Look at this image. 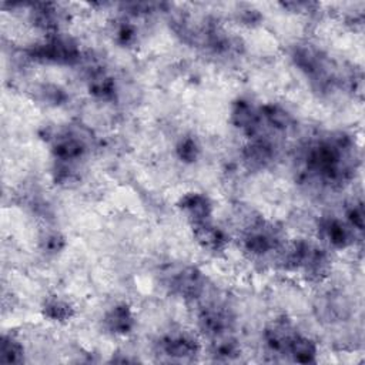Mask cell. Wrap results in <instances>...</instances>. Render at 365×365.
<instances>
[{
  "label": "cell",
  "instance_id": "6da1fadb",
  "mask_svg": "<svg viewBox=\"0 0 365 365\" xmlns=\"http://www.w3.org/2000/svg\"><path fill=\"white\" fill-rule=\"evenodd\" d=\"M305 165L325 182L345 181L352 170L348 140L339 135L315 143L307 151Z\"/></svg>",
  "mask_w": 365,
  "mask_h": 365
},
{
  "label": "cell",
  "instance_id": "7a4b0ae2",
  "mask_svg": "<svg viewBox=\"0 0 365 365\" xmlns=\"http://www.w3.org/2000/svg\"><path fill=\"white\" fill-rule=\"evenodd\" d=\"M29 54L36 60L56 64H74L80 58V50L76 41L60 33L48 34L43 43L34 44Z\"/></svg>",
  "mask_w": 365,
  "mask_h": 365
},
{
  "label": "cell",
  "instance_id": "3957f363",
  "mask_svg": "<svg viewBox=\"0 0 365 365\" xmlns=\"http://www.w3.org/2000/svg\"><path fill=\"white\" fill-rule=\"evenodd\" d=\"M244 247L254 255H264L279 247V237L274 227L264 221L255 222L244 237Z\"/></svg>",
  "mask_w": 365,
  "mask_h": 365
},
{
  "label": "cell",
  "instance_id": "277c9868",
  "mask_svg": "<svg viewBox=\"0 0 365 365\" xmlns=\"http://www.w3.org/2000/svg\"><path fill=\"white\" fill-rule=\"evenodd\" d=\"M180 211L190 221L191 227L210 222L212 215V204L210 198L201 192H187L178 201Z\"/></svg>",
  "mask_w": 365,
  "mask_h": 365
},
{
  "label": "cell",
  "instance_id": "5b68a950",
  "mask_svg": "<svg viewBox=\"0 0 365 365\" xmlns=\"http://www.w3.org/2000/svg\"><path fill=\"white\" fill-rule=\"evenodd\" d=\"M86 151L84 138L76 133L64 131L53 137L51 153L57 163L74 164Z\"/></svg>",
  "mask_w": 365,
  "mask_h": 365
},
{
  "label": "cell",
  "instance_id": "8992f818",
  "mask_svg": "<svg viewBox=\"0 0 365 365\" xmlns=\"http://www.w3.org/2000/svg\"><path fill=\"white\" fill-rule=\"evenodd\" d=\"M321 237L334 248H346L354 242L355 231L348 224L338 218H324L319 224Z\"/></svg>",
  "mask_w": 365,
  "mask_h": 365
},
{
  "label": "cell",
  "instance_id": "52a82bcc",
  "mask_svg": "<svg viewBox=\"0 0 365 365\" xmlns=\"http://www.w3.org/2000/svg\"><path fill=\"white\" fill-rule=\"evenodd\" d=\"M171 288L184 298H198L204 291V277L195 267H185L171 277Z\"/></svg>",
  "mask_w": 365,
  "mask_h": 365
},
{
  "label": "cell",
  "instance_id": "ba28073f",
  "mask_svg": "<svg viewBox=\"0 0 365 365\" xmlns=\"http://www.w3.org/2000/svg\"><path fill=\"white\" fill-rule=\"evenodd\" d=\"M103 324L106 329L114 335H127L133 331L135 321L131 308L125 304H118L106 312Z\"/></svg>",
  "mask_w": 365,
  "mask_h": 365
},
{
  "label": "cell",
  "instance_id": "9c48e42d",
  "mask_svg": "<svg viewBox=\"0 0 365 365\" xmlns=\"http://www.w3.org/2000/svg\"><path fill=\"white\" fill-rule=\"evenodd\" d=\"M192 234L195 241L207 251H224L225 247L228 245L227 234L221 228L215 227L212 221L194 225Z\"/></svg>",
  "mask_w": 365,
  "mask_h": 365
},
{
  "label": "cell",
  "instance_id": "30bf717a",
  "mask_svg": "<svg viewBox=\"0 0 365 365\" xmlns=\"http://www.w3.org/2000/svg\"><path fill=\"white\" fill-rule=\"evenodd\" d=\"M231 123L241 131L254 135L261 124L258 111L245 100H238L231 107Z\"/></svg>",
  "mask_w": 365,
  "mask_h": 365
},
{
  "label": "cell",
  "instance_id": "8fae6325",
  "mask_svg": "<svg viewBox=\"0 0 365 365\" xmlns=\"http://www.w3.org/2000/svg\"><path fill=\"white\" fill-rule=\"evenodd\" d=\"M163 351L171 358L187 359L192 358L198 354V344L194 338L188 335H171L163 339L161 342Z\"/></svg>",
  "mask_w": 365,
  "mask_h": 365
},
{
  "label": "cell",
  "instance_id": "7c38bea8",
  "mask_svg": "<svg viewBox=\"0 0 365 365\" xmlns=\"http://www.w3.org/2000/svg\"><path fill=\"white\" fill-rule=\"evenodd\" d=\"M230 321L228 314L221 308H207L200 315V327L210 336L228 332Z\"/></svg>",
  "mask_w": 365,
  "mask_h": 365
},
{
  "label": "cell",
  "instance_id": "4fadbf2b",
  "mask_svg": "<svg viewBox=\"0 0 365 365\" xmlns=\"http://www.w3.org/2000/svg\"><path fill=\"white\" fill-rule=\"evenodd\" d=\"M295 334L297 332H294L285 321H275L265 329L264 338L272 351L287 352V348Z\"/></svg>",
  "mask_w": 365,
  "mask_h": 365
},
{
  "label": "cell",
  "instance_id": "5bb4252c",
  "mask_svg": "<svg viewBox=\"0 0 365 365\" xmlns=\"http://www.w3.org/2000/svg\"><path fill=\"white\" fill-rule=\"evenodd\" d=\"M287 352H288V355H291V358L295 362L311 364V362H315L318 349L312 339H309L304 335L295 334L287 348Z\"/></svg>",
  "mask_w": 365,
  "mask_h": 365
},
{
  "label": "cell",
  "instance_id": "9a60e30c",
  "mask_svg": "<svg viewBox=\"0 0 365 365\" xmlns=\"http://www.w3.org/2000/svg\"><path fill=\"white\" fill-rule=\"evenodd\" d=\"M244 157H245V161L251 167L261 168L271 163V160L274 158V151H272V147L267 141L255 140L245 147Z\"/></svg>",
  "mask_w": 365,
  "mask_h": 365
},
{
  "label": "cell",
  "instance_id": "2e32d148",
  "mask_svg": "<svg viewBox=\"0 0 365 365\" xmlns=\"http://www.w3.org/2000/svg\"><path fill=\"white\" fill-rule=\"evenodd\" d=\"M211 352L220 359H232L240 355V345L228 331L211 336Z\"/></svg>",
  "mask_w": 365,
  "mask_h": 365
},
{
  "label": "cell",
  "instance_id": "e0dca14e",
  "mask_svg": "<svg viewBox=\"0 0 365 365\" xmlns=\"http://www.w3.org/2000/svg\"><path fill=\"white\" fill-rule=\"evenodd\" d=\"M88 90L90 93L97 97V98H103V100H108L114 96L115 93V83L114 80L107 76L104 71L98 70V71H94L91 76H90V80H88Z\"/></svg>",
  "mask_w": 365,
  "mask_h": 365
},
{
  "label": "cell",
  "instance_id": "ac0fdd59",
  "mask_svg": "<svg viewBox=\"0 0 365 365\" xmlns=\"http://www.w3.org/2000/svg\"><path fill=\"white\" fill-rule=\"evenodd\" d=\"M43 312H44V317H47L51 321L64 322L73 317L74 308L66 299L58 297H51L46 301L43 307Z\"/></svg>",
  "mask_w": 365,
  "mask_h": 365
},
{
  "label": "cell",
  "instance_id": "d6986e66",
  "mask_svg": "<svg viewBox=\"0 0 365 365\" xmlns=\"http://www.w3.org/2000/svg\"><path fill=\"white\" fill-rule=\"evenodd\" d=\"M262 115L267 118V121L278 128V130H288L292 127L294 118L292 115L282 107L275 106V104H267L262 107Z\"/></svg>",
  "mask_w": 365,
  "mask_h": 365
},
{
  "label": "cell",
  "instance_id": "ffe728a7",
  "mask_svg": "<svg viewBox=\"0 0 365 365\" xmlns=\"http://www.w3.org/2000/svg\"><path fill=\"white\" fill-rule=\"evenodd\" d=\"M23 345L13 336L4 335L0 342V362L19 364L23 361Z\"/></svg>",
  "mask_w": 365,
  "mask_h": 365
},
{
  "label": "cell",
  "instance_id": "44dd1931",
  "mask_svg": "<svg viewBox=\"0 0 365 365\" xmlns=\"http://www.w3.org/2000/svg\"><path fill=\"white\" fill-rule=\"evenodd\" d=\"M200 154V145L195 138L192 137H184L180 140L177 145V155L184 163H192L198 158Z\"/></svg>",
  "mask_w": 365,
  "mask_h": 365
},
{
  "label": "cell",
  "instance_id": "7402d4cb",
  "mask_svg": "<svg viewBox=\"0 0 365 365\" xmlns=\"http://www.w3.org/2000/svg\"><path fill=\"white\" fill-rule=\"evenodd\" d=\"M66 245V240L60 232L51 231L41 237L40 247L46 254H57L60 252Z\"/></svg>",
  "mask_w": 365,
  "mask_h": 365
},
{
  "label": "cell",
  "instance_id": "603a6c76",
  "mask_svg": "<svg viewBox=\"0 0 365 365\" xmlns=\"http://www.w3.org/2000/svg\"><path fill=\"white\" fill-rule=\"evenodd\" d=\"M40 93V98L43 101L51 103V104H61L66 100V94L61 88H58L57 86H51V84H44L38 88Z\"/></svg>",
  "mask_w": 365,
  "mask_h": 365
},
{
  "label": "cell",
  "instance_id": "cb8c5ba5",
  "mask_svg": "<svg viewBox=\"0 0 365 365\" xmlns=\"http://www.w3.org/2000/svg\"><path fill=\"white\" fill-rule=\"evenodd\" d=\"M115 38H117V41L120 44H124V46L133 43L134 38H135V29H134V26L127 23V21L121 23L117 27V30H115Z\"/></svg>",
  "mask_w": 365,
  "mask_h": 365
},
{
  "label": "cell",
  "instance_id": "d4e9b609",
  "mask_svg": "<svg viewBox=\"0 0 365 365\" xmlns=\"http://www.w3.org/2000/svg\"><path fill=\"white\" fill-rule=\"evenodd\" d=\"M348 224L354 228V230H358V231H362L364 230V210H362V205L358 204V205H354L348 214Z\"/></svg>",
  "mask_w": 365,
  "mask_h": 365
}]
</instances>
